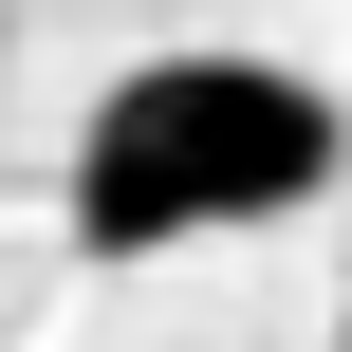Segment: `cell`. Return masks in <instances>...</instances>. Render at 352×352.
<instances>
[{"label":"cell","instance_id":"cell-1","mask_svg":"<svg viewBox=\"0 0 352 352\" xmlns=\"http://www.w3.org/2000/svg\"><path fill=\"white\" fill-rule=\"evenodd\" d=\"M334 167H352V111L297 56H148L74 130V241L93 260H167V241H223V223L334 204Z\"/></svg>","mask_w":352,"mask_h":352},{"label":"cell","instance_id":"cell-2","mask_svg":"<svg viewBox=\"0 0 352 352\" xmlns=\"http://www.w3.org/2000/svg\"><path fill=\"white\" fill-rule=\"evenodd\" d=\"M0 56H19V19H0Z\"/></svg>","mask_w":352,"mask_h":352}]
</instances>
